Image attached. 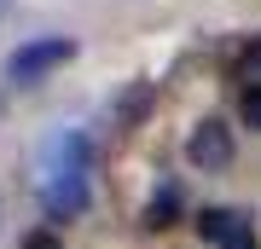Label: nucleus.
I'll return each mask as SVG.
<instances>
[{
	"mask_svg": "<svg viewBox=\"0 0 261 249\" xmlns=\"http://www.w3.org/2000/svg\"><path fill=\"white\" fill-rule=\"evenodd\" d=\"M70 58H75V41L70 35H35V41H23L18 52L6 58V75L18 87H35V81H47L53 70H64Z\"/></svg>",
	"mask_w": 261,
	"mask_h": 249,
	"instance_id": "nucleus-1",
	"label": "nucleus"
},
{
	"mask_svg": "<svg viewBox=\"0 0 261 249\" xmlns=\"http://www.w3.org/2000/svg\"><path fill=\"white\" fill-rule=\"evenodd\" d=\"M232 157H238V145H232V128H226L221 116L192 122V133H186V162L197 168V174H226Z\"/></svg>",
	"mask_w": 261,
	"mask_h": 249,
	"instance_id": "nucleus-2",
	"label": "nucleus"
},
{
	"mask_svg": "<svg viewBox=\"0 0 261 249\" xmlns=\"http://www.w3.org/2000/svg\"><path fill=\"white\" fill-rule=\"evenodd\" d=\"M197 238L215 243V249H261L255 220L238 214V209H203V214H197Z\"/></svg>",
	"mask_w": 261,
	"mask_h": 249,
	"instance_id": "nucleus-3",
	"label": "nucleus"
},
{
	"mask_svg": "<svg viewBox=\"0 0 261 249\" xmlns=\"http://www.w3.org/2000/svg\"><path fill=\"white\" fill-rule=\"evenodd\" d=\"M82 209H87V174H53L47 180V214L53 220H70Z\"/></svg>",
	"mask_w": 261,
	"mask_h": 249,
	"instance_id": "nucleus-4",
	"label": "nucleus"
},
{
	"mask_svg": "<svg viewBox=\"0 0 261 249\" xmlns=\"http://www.w3.org/2000/svg\"><path fill=\"white\" fill-rule=\"evenodd\" d=\"M174 214H180V185H157V191H151V203H145V226L151 232H163V226H174Z\"/></svg>",
	"mask_w": 261,
	"mask_h": 249,
	"instance_id": "nucleus-5",
	"label": "nucleus"
},
{
	"mask_svg": "<svg viewBox=\"0 0 261 249\" xmlns=\"http://www.w3.org/2000/svg\"><path fill=\"white\" fill-rule=\"evenodd\" d=\"M238 81H244V93H261V41H250L238 52Z\"/></svg>",
	"mask_w": 261,
	"mask_h": 249,
	"instance_id": "nucleus-6",
	"label": "nucleus"
},
{
	"mask_svg": "<svg viewBox=\"0 0 261 249\" xmlns=\"http://www.w3.org/2000/svg\"><path fill=\"white\" fill-rule=\"evenodd\" d=\"M145 104H151V81H140L128 99H122V122H140V110H145Z\"/></svg>",
	"mask_w": 261,
	"mask_h": 249,
	"instance_id": "nucleus-7",
	"label": "nucleus"
},
{
	"mask_svg": "<svg viewBox=\"0 0 261 249\" xmlns=\"http://www.w3.org/2000/svg\"><path fill=\"white\" fill-rule=\"evenodd\" d=\"M244 122L261 133V93H244Z\"/></svg>",
	"mask_w": 261,
	"mask_h": 249,
	"instance_id": "nucleus-8",
	"label": "nucleus"
},
{
	"mask_svg": "<svg viewBox=\"0 0 261 249\" xmlns=\"http://www.w3.org/2000/svg\"><path fill=\"white\" fill-rule=\"evenodd\" d=\"M23 249H64V243H58V238H53V232H47V226H41V232H29V238H23Z\"/></svg>",
	"mask_w": 261,
	"mask_h": 249,
	"instance_id": "nucleus-9",
	"label": "nucleus"
},
{
	"mask_svg": "<svg viewBox=\"0 0 261 249\" xmlns=\"http://www.w3.org/2000/svg\"><path fill=\"white\" fill-rule=\"evenodd\" d=\"M6 12H12V0H0V18H6Z\"/></svg>",
	"mask_w": 261,
	"mask_h": 249,
	"instance_id": "nucleus-10",
	"label": "nucleus"
}]
</instances>
